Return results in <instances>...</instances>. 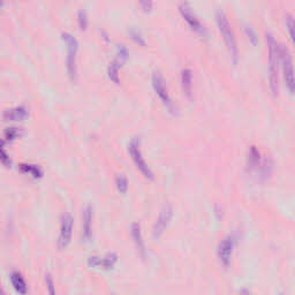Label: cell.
Wrapping results in <instances>:
<instances>
[{
  "mask_svg": "<svg viewBox=\"0 0 295 295\" xmlns=\"http://www.w3.org/2000/svg\"><path fill=\"white\" fill-rule=\"evenodd\" d=\"M216 23L218 27V30L220 35H222L224 43H225L227 51L231 59L233 60L234 63H236L237 58H239V49H237V43L236 38V34L231 26L229 17L226 16V14L223 10H219L216 14Z\"/></svg>",
  "mask_w": 295,
  "mask_h": 295,
  "instance_id": "1",
  "label": "cell"
},
{
  "mask_svg": "<svg viewBox=\"0 0 295 295\" xmlns=\"http://www.w3.org/2000/svg\"><path fill=\"white\" fill-rule=\"evenodd\" d=\"M266 43L269 50V81L272 94L279 90V44L270 33H266Z\"/></svg>",
  "mask_w": 295,
  "mask_h": 295,
  "instance_id": "2",
  "label": "cell"
},
{
  "mask_svg": "<svg viewBox=\"0 0 295 295\" xmlns=\"http://www.w3.org/2000/svg\"><path fill=\"white\" fill-rule=\"evenodd\" d=\"M62 41L65 43L67 49V58H66V68L67 74L72 82H75L77 80V55H79V42L72 34L63 33Z\"/></svg>",
  "mask_w": 295,
  "mask_h": 295,
  "instance_id": "3",
  "label": "cell"
},
{
  "mask_svg": "<svg viewBox=\"0 0 295 295\" xmlns=\"http://www.w3.org/2000/svg\"><path fill=\"white\" fill-rule=\"evenodd\" d=\"M128 152H129V156L131 161L134 163V165L136 166V169L138 171H140L142 176H143L145 179L150 181L155 180L154 171L150 169V166L148 165V163L145 162L143 155H142L140 138L134 137L133 140L129 142V144H128Z\"/></svg>",
  "mask_w": 295,
  "mask_h": 295,
  "instance_id": "4",
  "label": "cell"
},
{
  "mask_svg": "<svg viewBox=\"0 0 295 295\" xmlns=\"http://www.w3.org/2000/svg\"><path fill=\"white\" fill-rule=\"evenodd\" d=\"M279 63H282V69L285 79L286 87L289 89L290 94H294V70L292 57L289 50L285 46L279 45Z\"/></svg>",
  "mask_w": 295,
  "mask_h": 295,
  "instance_id": "5",
  "label": "cell"
},
{
  "mask_svg": "<svg viewBox=\"0 0 295 295\" xmlns=\"http://www.w3.org/2000/svg\"><path fill=\"white\" fill-rule=\"evenodd\" d=\"M179 10L182 19L186 21L188 27L190 28L191 31H194L195 34L198 35L200 37H207L208 31L203 26V23L201 22L196 14L194 13V10L191 7L188 5L187 2H182L179 6Z\"/></svg>",
  "mask_w": 295,
  "mask_h": 295,
  "instance_id": "6",
  "label": "cell"
},
{
  "mask_svg": "<svg viewBox=\"0 0 295 295\" xmlns=\"http://www.w3.org/2000/svg\"><path fill=\"white\" fill-rule=\"evenodd\" d=\"M151 83L155 92L157 94L163 104H164L166 110H168L170 113H173L174 115L177 111L176 106H174V103L172 102V98H171L168 88H166L165 85V81L163 79L161 74L154 73V75H152V79H151Z\"/></svg>",
  "mask_w": 295,
  "mask_h": 295,
  "instance_id": "7",
  "label": "cell"
},
{
  "mask_svg": "<svg viewBox=\"0 0 295 295\" xmlns=\"http://www.w3.org/2000/svg\"><path fill=\"white\" fill-rule=\"evenodd\" d=\"M74 230V218L70 213H65L61 217L60 223V233L58 237V248L60 250L66 249L72 242Z\"/></svg>",
  "mask_w": 295,
  "mask_h": 295,
  "instance_id": "8",
  "label": "cell"
},
{
  "mask_svg": "<svg viewBox=\"0 0 295 295\" xmlns=\"http://www.w3.org/2000/svg\"><path fill=\"white\" fill-rule=\"evenodd\" d=\"M234 247H236V237H234V236H225L218 244L217 256H218L220 264L225 269L229 268L231 262H232Z\"/></svg>",
  "mask_w": 295,
  "mask_h": 295,
  "instance_id": "9",
  "label": "cell"
},
{
  "mask_svg": "<svg viewBox=\"0 0 295 295\" xmlns=\"http://www.w3.org/2000/svg\"><path fill=\"white\" fill-rule=\"evenodd\" d=\"M173 218V208L172 205L166 204L164 205V208L161 210V213H159L157 220H156L155 225H154V237L155 239H158L163 236V233L165 232L166 229H168L171 220Z\"/></svg>",
  "mask_w": 295,
  "mask_h": 295,
  "instance_id": "10",
  "label": "cell"
},
{
  "mask_svg": "<svg viewBox=\"0 0 295 295\" xmlns=\"http://www.w3.org/2000/svg\"><path fill=\"white\" fill-rule=\"evenodd\" d=\"M118 263V255L117 254H108L103 257L99 256H91L88 258V265L94 269H101V270H112Z\"/></svg>",
  "mask_w": 295,
  "mask_h": 295,
  "instance_id": "11",
  "label": "cell"
},
{
  "mask_svg": "<svg viewBox=\"0 0 295 295\" xmlns=\"http://www.w3.org/2000/svg\"><path fill=\"white\" fill-rule=\"evenodd\" d=\"M28 117H29V111H28V109L24 105L8 109L2 113V119L5 120V121L10 122L24 121V120L28 119Z\"/></svg>",
  "mask_w": 295,
  "mask_h": 295,
  "instance_id": "12",
  "label": "cell"
},
{
  "mask_svg": "<svg viewBox=\"0 0 295 295\" xmlns=\"http://www.w3.org/2000/svg\"><path fill=\"white\" fill-rule=\"evenodd\" d=\"M130 236L133 239L135 246L137 248V251L140 253L142 258L147 257V248H145V242L143 240V236H142V229L141 225L138 223H134L130 226Z\"/></svg>",
  "mask_w": 295,
  "mask_h": 295,
  "instance_id": "13",
  "label": "cell"
},
{
  "mask_svg": "<svg viewBox=\"0 0 295 295\" xmlns=\"http://www.w3.org/2000/svg\"><path fill=\"white\" fill-rule=\"evenodd\" d=\"M94 210L90 205L83 210V223H82V241L89 242L92 237V218H94Z\"/></svg>",
  "mask_w": 295,
  "mask_h": 295,
  "instance_id": "14",
  "label": "cell"
},
{
  "mask_svg": "<svg viewBox=\"0 0 295 295\" xmlns=\"http://www.w3.org/2000/svg\"><path fill=\"white\" fill-rule=\"evenodd\" d=\"M181 87H182L183 94L188 98L193 96V72L189 68L181 70Z\"/></svg>",
  "mask_w": 295,
  "mask_h": 295,
  "instance_id": "15",
  "label": "cell"
},
{
  "mask_svg": "<svg viewBox=\"0 0 295 295\" xmlns=\"http://www.w3.org/2000/svg\"><path fill=\"white\" fill-rule=\"evenodd\" d=\"M10 283H12V286L14 287V290H15L19 294L23 295L28 293V285L21 273L13 272L12 275H10Z\"/></svg>",
  "mask_w": 295,
  "mask_h": 295,
  "instance_id": "16",
  "label": "cell"
},
{
  "mask_svg": "<svg viewBox=\"0 0 295 295\" xmlns=\"http://www.w3.org/2000/svg\"><path fill=\"white\" fill-rule=\"evenodd\" d=\"M19 170L21 173L27 174L33 177V179H42L43 176H44V172L41 169V166L34 165V164H20Z\"/></svg>",
  "mask_w": 295,
  "mask_h": 295,
  "instance_id": "17",
  "label": "cell"
},
{
  "mask_svg": "<svg viewBox=\"0 0 295 295\" xmlns=\"http://www.w3.org/2000/svg\"><path fill=\"white\" fill-rule=\"evenodd\" d=\"M122 66H123V62H121L119 59H117V58L109 65L108 76L113 83H116V84L120 83L119 73H120V69H121Z\"/></svg>",
  "mask_w": 295,
  "mask_h": 295,
  "instance_id": "18",
  "label": "cell"
},
{
  "mask_svg": "<svg viewBox=\"0 0 295 295\" xmlns=\"http://www.w3.org/2000/svg\"><path fill=\"white\" fill-rule=\"evenodd\" d=\"M262 164L261 162V152L256 147H251L248 155V165L250 169H258V166Z\"/></svg>",
  "mask_w": 295,
  "mask_h": 295,
  "instance_id": "19",
  "label": "cell"
},
{
  "mask_svg": "<svg viewBox=\"0 0 295 295\" xmlns=\"http://www.w3.org/2000/svg\"><path fill=\"white\" fill-rule=\"evenodd\" d=\"M128 184H129V182H128V179L123 174H118L116 177V187L120 194L125 195L127 193Z\"/></svg>",
  "mask_w": 295,
  "mask_h": 295,
  "instance_id": "20",
  "label": "cell"
},
{
  "mask_svg": "<svg viewBox=\"0 0 295 295\" xmlns=\"http://www.w3.org/2000/svg\"><path fill=\"white\" fill-rule=\"evenodd\" d=\"M0 162L5 166H7V168H9V166L12 165V159H10L9 155L7 154L5 148V141L3 140H0Z\"/></svg>",
  "mask_w": 295,
  "mask_h": 295,
  "instance_id": "21",
  "label": "cell"
},
{
  "mask_svg": "<svg viewBox=\"0 0 295 295\" xmlns=\"http://www.w3.org/2000/svg\"><path fill=\"white\" fill-rule=\"evenodd\" d=\"M21 135H22V130H21V128H15V127L7 128L5 131V138L7 141L16 140V138H19Z\"/></svg>",
  "mask_w": 295,
  "mask_h": 295,
  "instance_id": "22",
  "label": "cell"
},
{
  "mask_svg": "<svg viewBox=\"0 0 295 295\" xmlns=\"http://www.w3.org/2000/svg\"><path fill=\"white\" fill-rule=\"evenodd\" d=\"M129 35H130L131 41L136 43L137 45H140V46H145V45H147V42H145L143 35H142L138 30H135V29L130 30Z\"/></svg>",
  "mask_w": 295,
  "mask_h": 295,
  "instance_id": "23",
  "label": "cell"
},
{
  "mask_svg": "<svg viewBox=\"0 0 295 295\" xmlns=\"http://www.w3.org/2000/svg\"><path fill=\"white\" fill-rule=\"evenodd\" d=\"M77 23H79L81 30H85L88 28V15L84 10H80L79 14H77Z\"/></svg>",
  "mask_w": 295,
  "mask_h": 295,
  "instance_id": "24",
  "label": "cell"
},
{
  "mask_svg": "<svg viewBox=\"0 0 295 295\" xmlns=\"http://www.w3.org/2000/svg\"><path fill=\"white\" fill-rule=\"evenodd\" d=\"M137 3L144 13H150L152 8H154V1L152 0H137Z\"/></svg>",
  "mask_w": 295,
  "mask_h": 295,
  "instance_id": "25",
  "label": "cell"
},
{
  "mask_svg": "<svg viewBox=\"0 0 295 295\" xmlns=\"http://www.w3.org/2000/svg\"><path fill=\"white\" fill-rule=\"evenodd\" d=\"M45 283H46V287H48V291L50 294H56V284L55 280H53L52 276L50 273H46L45 275Z\"/></svg>",
  "mask_w": 295,
  "mask_h": 295,
  "instance_id": "26",
  "label": "cell"
},
{
  "mask_svg": "<svg viewBox=\"0 0 295 295\" xmlns=\"http://www.w3.org/2000/svg\"><path fill=\"white\" fill-rule=\"evenodd\" d=\"M286 29L289 30L291 41L294 42V20L291 15L286 16Z\"/></svg>",
  "mask_w": 295,
  "mask_h": 295,
  "instance_id": "27",
  "label": "cell"
},
{
  "mask_svg": "<svg viewBox=\"0 0 295 295\" xmlns=\"http://www.w3.org/2000/svg\"><path fill=\"white\" fill-rule=\"evenodd\" d=\"M244 33H246V36L248 37V40H249V42L251 43V44H253V45L257 44V35H256L253 28L246 27V28H244Z\"/></svg>",
  "mask_w": 295,
  "mask_h": 295,
  "instance_id": "28",
  "label": "cell"
},
{
  "mask_svg": "<svg viewBox=\"0 0 295 295\" xmlns=\"http://www.w3.org/2000/svg\"><path fill=\"white\" fill-rule=\"evenodd\" d=\"M6 292L5 291H3V289H2V286H1V284H0V294H5Z\"/></svg>",
  "mask_w": 295,
  "mask_h": 295,
  "instance_id": "29",
  "label": "cell"
}]
</instances>
